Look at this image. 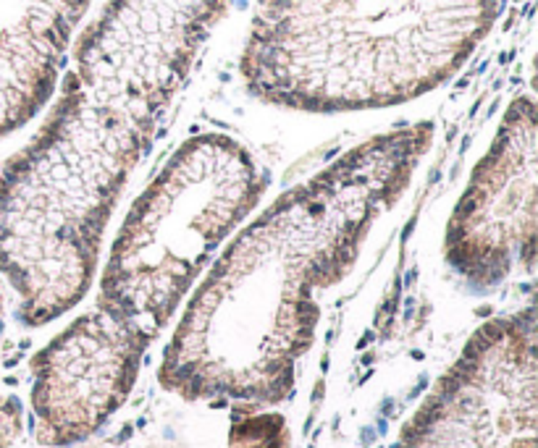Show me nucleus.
I'll return each mask as SVG.
<instances>
[{"label":"nucleus","mask_w":538,"mask_h":448,"mask_svg":"<svg viewBox=\"0 0 538 448\" xmlns=\"http://www.w3.org/2000/svg\"><path fill=\"white\" fill-rule=\"evenodd\" d=\"M229 0H111L35 139L0 168V273L42 325L92 284L102 234Z\"/></svg>","instance_id":"obj_1"},{"label":"nucleus","mask_w":538,"mask_h":448,"mask_svg":"<svg viewBox=\"0 0 538 448\" xmlns=\"http://www.w3.org/2000/svg\"><path fill=\"white\" fill-rule=\"evenodd\" d=\"M418 121L365 139L270 202L189 299L160 380L184 399L284 401L318 322L316 293L349 273L434 145Z\"/></svg>","instance_id":"obj_2"},{"label":"nucleus","mask_w":538,"mask_h":448,"mask_svg":"<svg viewBox=\"0 0 538 448\" xmlns=\"http://www.w3.org/2000/svg\"><path fill=\"white\" fill-rule=\"evenodd\" d=\"M265 189L268 176L239 139L208 131L181 142L121 223L97 307L153 341Z\"/></svg>","instance_id":"obj_4"},{"label":"nucleus","mask_w":538,"mask_h":448,"mask_svg":"<svg viewBox=\"0 0 538 448\" xmlns=\"http://www.w3.org/2000/svg\"><path fill=\"white\" fill-rule=\"evenodd\" d=\"M536 100H512L496 137L475 163L444 231V257L475 289H494L536 267Z\"/></svg>","instance_id":"obj_5"},{"label":"nucleus","mask_w":538,"mask_h":448,"mask_svg":"<svg viewBox=\"0 0 538 448\" xmlns=\"http://www.w3.org/2000/svg\"><path fill=\"white\" fill-rule=\"evenodd\" d=\"M504 0H258L241 79L302 113L402 105L460 71Z\"/></svg>","instance_id":"obj_3"},{"label":"nucleus","mask_w":538,"mask_h":448,"mask_svg":"<svg viewBox=\"0 0 538 448\" xmlns=\"http://www.w3.org/2000/svg\"><path fill=\"white\" fill-rule=\"evenodd\" d=\"M150 341L97 307L42 349L35 362V435L45 446L84 440L119 409Z\"/></svg>","instance_id":"obj_6"},{"label":"nucleus","mask_w":538,"mask_h":448,"mask_svg":"<svg viewBox=\"0 0 538 448\" xmlns=\"http://www.w3.org/2000/svg\"><path fill=\"white\" fill-rule=\"evenodd\" d=\"M21 409L13 399H0V448H8L11 440L19 435Z\"/></svg>","instance_id":"obj_8"},{"label":"nucleus","mask_w":538,"mask_h":448,"mask_svg":"<svg viewBox=\"0 0 538 448\" xmlns=\"http://www.w3.org/2000/svg\"><path fill=\"white\" fill-rule=\"evenodd\" d=\"M92 0H0V139L53 95L64 53Z\"/></svg>","instance_id":"obj_7"}]
</instances>
